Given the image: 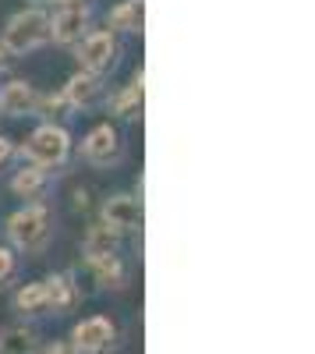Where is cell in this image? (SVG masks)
Returning a JSON list of instances; mask_svg holds the SVG:
<instances>
[{
	"label": "cell",
	"mask_w": 315,
	"mask_h": 354,
	"mask_svg": "<svg viewBox=\"0 0 315 354\" xmlns=\"http://www.w3.org/2000/svg\"><path fill=\"white\" fill-rule=\"evenodd\" d=\"M43 43H50V15L39 11V8H25V11L8 18L0 50L15 53V57H25V53L39 50Z\"/></svg>",
	"instance_id": "1"
},
{
	"label": "cell",
	"mask_w": 315,
	"mask_h": 354,
	"mask_svg": "<svg viewBox=\"0 0 315 354\" xmlns=\"http://www.w3.org/2000/svg\"><path fill=\"white\" fill-rule=\"evenodd\" d=\"M50 230H53V216H50L46 205H25V209L11 213V220H8V238L21 252L46 248Z\"/></svg>",
	"instance_id": "2"
},
{
	"label": "cell",
	"mask_w": 315,
	"mask_h": 354,
	"mask_svg": "<svg viewBox=\"0 0 315 354\" xmlns=\"http://www.w3.org/2000/svg\"><path fill=\"white\" fill-rule=\"evenodd\" d=\"M21 156H28V163L32 167H61L68 156H71V135L68 128L61 124H39L32 135H28V142L21 145Z\"/></svg>",
	"instance_id": "3"
},
{
	"label": "cell",
	"mask_w": 315,
	"mask_h": 354,
	"mask_svg": "<svg viewBox=\"0 0 315 354\" xmlns=\"http://www.w3.org/2000/svg\"><path fill=\"white\" fill-rule=\"evenodd\" d=\"M121 153H124L121 131L113 128V124H96L89 135H85V142H82V160L93 163V167H110V163H117Z\"/></svg>",
	"instance_id": "4"
},
{
	"label": "cell",
	"mask_w": 315,
	"mask_h": 354,
	"mask_svg": "<svg viewBox=\"0 0 315 354\" xmlns=\"http://www.w3.org/2000/svg\"><path fill=\"white\" fill-rule=\"evenodd\" d=\"M113 344V322L106 315H89L71 330V351L75 354H103Z\"/></svg>",
	"instance_id": "5"
},
{
	"label": "cell",
	"mask_w": 315,
	"mask_h": 354,
	"mask_svg": "<svg viewBox=\"0 0 315 354\" xmlns=\"http://www.w3.org/2000/svg\"><path fill=\"white\" fill-rule=\"evenodd\" d=\"M85 28H89V8L85 4H68V8H61L50 18V39L61 43V46H71V43L85 39Z\"/></svg>",
	"instance_id": "6"
},
{
	"label": "cell",
	"mask_w": 315,
	"mask_h": 354,
	"mask_svg": "<svg viewBox=\"0 0 315 354\" xmlns=\"http://www.w3.org/2000/svg\"><path fill=\"white\" fill-rule=\"evenodd\" d=\"M113 57H117V43L110 32H89L78 43V64L89 75H103L113 64Z\"/></svg>",
	"instance_id": "7"
},
{
	"label": "cell",
	"mask_w": 315,
	"mask_h": 354,
	"mask_svg": "<svg viewBox=\"0 0 315 354\" xmlns=\"http://www.w3.org/2000/svg\"><path fill=\"white\" fill-rule=\"evenodd\" d=\"M138 223H142V198H135V195H110L103 202V227H110L113 234L135 230Z\"/></svg>",
	"instance_id": "8"
},
{
	"label": "cell",
	"mask_w": 315,
	"mask_h": 354,
	"mask_svg": "<svg viewBox=\"0 0 315 354\" xmlns=\"http://www.w3.org/2000/svg\"><path fill=\"white\" fill-rule=\"evenodd\" d=\"M103 93H106V85L99 75H89V71H78L68 78L64 85V100L71 103V110H93L103 103Z\"/></svg>",
	"instance_id": "9"
},
{
	"label": "cell",
	"mask_w": 315,
	"mask_h": 354,
	"mask_svg": "<svg viewBox=\"0 0 315 354\" xmlns=\"http://www.w3.org/2000/svg\"><path fill=\"white\" fill-rule=\"evenodd\" d=\"M36 103H39V93L32 88V82H8L0 88V113L4 117H25V113H36Z\"/></svg>",
	"instance_id": "10"
},
{
	"label": "cell",
	"mask_w": 315,
	"mask_h": 354,
	"mask_svg": "<svg viewBox=\"0 0 315 354\" xmlns=\"http://www.w3.org/2000/svg\"><path fill=\"white\" fill-rule=\"evenodd\" d=\"M43 294H46V308H53V312H71V308L82 301L78 283H75L68 273L46 277V280H43Z\"/></svg>",
	"instance_id": "11"
},
{
	"label": "cell",
	"mask_w": 315,
	"mask_h": 354,
	"mask_svg": "<svg viewBox=\"0 0 315 354\" xmlns=\"http://www.w3.org/2000/svg\"><path fill=\"white\" fill-rule=\"evenodd\" d=\"M82 255H85V262L117 255V234H113L110 227H103V223L89 227V230H85V241H82Z\"/></svg>",
	"instance_id": "12"
},
{
	"label": "cell",
	"mask_w": 315,
	"mask_h": 354,
	"mask_svg": "<svg viewBox=\"0 0 315 354\" xmlns=\"http://www.w3.org/2000/svg\"><path fill=\"white\" fill-rule=\"evenodd\" d=\"M142 103H146V71H138L124 93L113 96V113L117 117H135L142 110Z\"/></svg>",
	"instance_id": "13"
},
{
	"label": "cell",
	"mask_w": 315,
	"mask_h": 354,
	"mask_svg": "<svg viewBox=\"0 0 315 354\" xmlns=\"http://www.w3.org/2000/svg\"><path fill=\"white\" fill-rule=\"evenodd\" d=\"M142 15H146V0H121L110 11V28H117V32H138Z\"/></svg>",
	"instance_id": "14"
},
{
	"label": "cell",
	"mask_w": 315,
	"mask_h": 354,
	"mask_svg": "<svg viewBox=\"0 0 315 354\" xmlns=\"http://www.w3.org/2000/svg\"><path fill=\"white\" fill-rule=\"evenodd\" d=\"M46 188V170L43 167H21L15 177H11V192L15 195H21V198H36L39 192Z\"/></svg>",
	"instance_id": "15"
},
{
	"label": "cell",
	"mask_w": 315,
	"mask_h": 354,
	"mask_svg": "<svg viewBox=\"0 0 315 354\" xmlns=\"http://www.w3.org/2000/svg\"><path fill=\"white\" fill-rule=\"evenodd\" d=\"M36 351V333L28 326H8L0 333V354H32Z\"/></svg>",
	"instance_id": "16"
},
{
	"label": "cell",
	"mask_w": 315,
	"mask_h": 354,
	"mask_svg": "<svg viewBox=\"0 0 315 354\" xmlns=\"http://www.w3.org/2000/svg\"><path fill=\"white\" fill-rule=\"evenodd\" d=\"M89 270L96 273V280L103 287H124V262L117 255H106V259H96L89 262Z\"/></svg>",
	"instance_id": "17"
},
{
	"label": "cell",
	"mask_w": 315,
	"mask_h": 354,
	"mask_svg": "<svg viewBox=\"0 0 315 354\" xmlns=\"http://www.w3.org/2000/svg\"><path fill=\"white\" fill-rule=\"evenodd\" d=\"M15 308H18V312H25V315L43 312V308H46L43 283H25V287H18V294H15Z\"/></svg>",
	"instance_id": "18"
},
{
	"label": "cell",
	"mask_w": 315,
	"mask_h": 354,
	"mask_svg": "<svg viewBox=\"0 0 315 354\" xmlns=\"http://www.w3.org/2000/svg\"><path fill=\"white\" fill-rule=\"evenodd\" d=\"M36 110L43 113V117H68L71 113V103L64 100V93H50V96H39V103H36Z\"/></svg>",
	"instance_id": "19"
},
{
	"label": "cell",
	"mask_w": 315,
	"mask_h": 354,
	"mask_svg": "<svg viewBox=\"0 0 315 354\" xmlns=\"http://www.w3.org/2000/svg\"><path fill=\"white\" fill-rule=\"evenodd\" d=\"M11 277H15V252L0 245V283L11 280Z\"/></svg>",
	"instance_id": "20"
},
{
	"label": "cell",
	"mask_w": 315,
	"mask_h": 354,
	"mask_svg": "<svg viewBox=\"0 0 315 354\" xmlns=\"http://www.w3.org/2000/svg\"><path fill=\"white\" fill-rule=\"evenodd\" d=\"M39 354H75V351H71V344H64V340H53V344H46Z\"/></svg>",
	"instance_id": "21"
},
{
	"label": "cell",
	"mask_w": 315,
	"mask_h": 354,
	"mask_svg": "<svg viewBox=\"0 0 315 354\" xmlns=\"http://www.w3.org/2000/svg\"><path fill=\"white\" fill-rule=\"evenodd\" d=\"M11 153H15V145H11V138H8V135H0V167H4V163L11 160Z\"/></svg>",
	"instance_id": "22"
},
{
	"label": "cell",
	"mask_w": 315,
	"mask_h": 354,
	"mask_svg": "<svg viewBox=\"0 0 315 354\" xmlns=\"http://www.w3.org/2000/svg\"><path fill=\"white\" fill-rule=\"evenodd\" d=\"M4 64H8V61H4V50H0V71H4Z\"/></svg>",
	"instance_id": "23"
},
{
	"label": "cell",
	"mask_w": 315,
	"mask_h": 354,
	"mask_svg": "<svg viewBox=\"0 0 315 354\" xmlns=\"http://www.w3.org/2000/svg\"><path fill=\"white\" fill-rule=\"evenodd\" d=\"M32 4H46V0H32Z\"/></svg>",
	"instance_id": "24"
}]
</instances>
